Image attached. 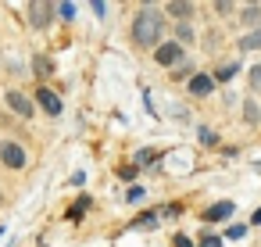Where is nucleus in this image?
Segmentation results:
<instances>
[{
    "instance_id": "obj_1",
    "label": "nucleus",
    "mask_w": 261,
    "mask_h": 247,
    "mask_svg": "<svg viewBox=\"0 0 261 247\" xmlns=\"http://www.w3.org/2000/svg\"><path fill=\"white\" fill-rule=\"evenodd\" d=\"M165 33H168V18L161 11V4L143 0V4L136 8V15H133V22H129V43L140 54H154L165 43Z\"/></svg>"
},
{
    "instance_id": "obj_2",
    "label": "nucleus",
    "mask_w": 261,
    "mask_h": 247,
    "mask_svg": "<svg viewBox=\"0 0 261 247\" xmlns=\"http://www.w3.org/2000/svg\"><path fill=\"white\" fill-rule=\"evenodd\" d=\"M0 165L11 172H22V168H29V151L18 140H0Z\"/></svg>"
},
{
    "instance_id": "obj_3",
    "label": "nucleus",
    "mask_w": 261,
    "mask_h": 247,
    "mask_svg": "<svg viewBox=\"0 0 261 247\" xmlns=\"http://www.w3.org/2000/svg\"><path fill=\"white\" fill-rule=\"evenodd\" d=\"M218 93V83L211 79V72L207 68H197V76L186 83V97H193V101H211Z\"/></svg>"
},
{
    "instance_id": "obj_4",
    "label": "nucleus",
    "mask_w": 261,
    "mask_h": 247,
    "mask_svg": "<svg viewBox=\"0 0 261 247\" xmlns=\"http://www.w3.org/2000/svg\"><path fill=\"white\" fill-rule=\"evenodd\" d=\"M25 18L36 33H47L54 26V4H47V0H33V4H25Z\"/></svg>"
},
{
    "instance_id": "obj_5",
    "label": "nucleus",
    "mask_w": 261,
    "mask_h": 247,
    "mask_svg": "<svg viewBox=\"0 0 261 247\" xmlns=\"http://www.w3.org/2000/svg\"><path fill=\"white\" fill-rule=\"evenodd\" d=\"M4 104H8L11 115H18V118H25V122L36 115V101H33L29 93H22V90H8V93H4Z\"/></svg>"
},
{
    "instance_id": "obj_6",
    "label": "nucleus",
    "mask_w": 261,
    "mask_h": 247,
    "mask_svg": "<svg viewBox=\"0 0 261 247\" xmlns=\"http://www.w3.org/2000/svg\"><path fill=\"white\" fill-rule=\"evenodd\" d=\"M179 61H186V51H182L175 40H165V43L154 51V65H161V68H168V72H172Z\"/></svg>"
},
{
    "instance_id": "obj_7",
    "label": "nucleus",
    "mask_w": 261,
    "mask_h": 247,
    "mask_svg": "<svg viewBox=\"0 0 261 247\" xmlns=\"http://www.w3.org/2000/svg\"><path fill=\"white\" fill-rule=\"evenodd\" d=\"M161 11L172 18V22H193L200 4H193V0H168V4H161Z\"/></svg>"
},
{
    "instance_id": "obj_8",
    "label": "nucleus",
    "mask_w": 261,
    "mask_h": 247,
    "mask_svg": "<svg viewBox=\"0 0 261 247\" xmlns=\"http://www.w3.org/2000/svg\"><path fill=\"white\" fill-rule=\"evenodd\" d=\"M33 101H36V108H40L43 115H50V118H58V115L65 111V101H61V93H54L50 86H40Z\"/></svg>"
},
{
    "instance_id": "obj_9",
    "label": "nucleus",
    "mask_w": 261,
    "mask_h": 247,
    "mask_svg": "<svg viewBox=\"0 0 261 247\" xmlns=\"http://www.w3.org/2000/svg\"><path fill=\"white\" fill-rule=\"evenodd\" d=\"M172 40L182 47V51H190V47H197L200 43V33H197V22H172Z\"/></svg>"
},
{
    "instance_id": "obj_10",
    "label": "nucleus",
    "mask_w": 261,
    "mask_h": 247,
    "mask_svg": "<svg viewBox=\"0 0 261 247\" xmlns=\"http://www.w3.org/2000/svg\"><path fill=\"white\" fill-rule=\"evenodd\" d=\"M243 72V65H240V58H229V61H218L215 68H211V79L218 83V86H229L236 76Z\"/></svg>"
},
{
    "instance_id": "obj_11",
    "label": "nucleus",
    "mask_w": 261,
    "mask_h": 247,
    "mask_svg": "<svg viewBox=\"0 0 261 247\" xmlns=\"http://www.w3.org/2000/svg\"><path fill=\"white\" fill-rule=\"evenodd\" d=\"M232 211H236L232 201H215V204H207V208L200 211V218H204V222H225V218H232Z\"/></svg>"
},
{
    "instance_id": "obj_12",
    "label": "nucleus",
    "mask_w": 261,
    "mask_h": 247,
    "mask_svg": "<svg viewBox=\"0 0 261 247\" xmlns=\"http://www.w3.org/2000/svg\"><path fill=\"white\" fill-rule=\"evenodd\" d=\"M236 22L247 26V33H250V29H261V4H257V0H254V4H240Z\"/></svg>"
},
{
    "instance_id": "obj_13",
    "label": "nucleus",
    "mask_w": 261,
    "mask_h": 247,
    "mask_svg": "<svg viewBox=\"0 0 261 247\" xmlns=\"http://www.w3.org/2000/svg\"><path fill=\"white\" fill-rule=\"evenodd\" d=\"M240 118H243L250 129H257V126H261V101H257V97L240 101Z\"/></svg>"
},
{
    "instance_id": "obj_14",
    "label": "nucleus",
    "mask_w": 261,
    "mask_h": 247,
    "mask_svg": "<svg viewBox=\"0 0 261 247\" xmlns=\"http://www.w3.org/2000/svg\"><path fill=\"white\" fill-rule=\"evenodd\" d=\"M90 208H93V197H90V193H79V197L72 201V208L65 211V218H68V222H83V215H86Z\"/></svg>"
},
{
    "instance_id": "obj_15",
    "label": "nucleus",
    "mask_w": 261,
    "mask_h": 247,
    "mask_svg": "<svg viewBox=\"0 0 261 247\" xmlns=\"http://www.w3.org/2000/svg\"><path fill=\"white\" fill-rule=\"evenodd\" d=\"M29 65H33V76H36L40 83H47V79L54 76V61H50L47 54H33V61H29Z\"/></svg>"
},
{
    "instance_id": "obj_16",
    "label": "nucleus",
    "mask_w": 261,
    "mask_h": 247,
    "mask_svg": "<svg viewBox=\"0 0 261 247\" xmlns=\"http://www.w3.org/2000/svg\"><path fill=\"white\" fill-rule=\"evenodd\" d=\"M158 161H161V151H158V147H140V151L133 154V165H136V168H154Z\"/></svg>"
},
{
    "instance_id": "obj_17",
    "label": "nucleus",
    "mask_w": 261,
    "mask_h": 247,
    "mask_svg": "<svg viewBox=\"0 0 261 247\" xmlns=\"http://www.w3.org/2000/svg\"><path fill=\"white\" fill-rule=\"evenodd\" d=\"M193 76H197V61H190V58H186V61H179V65L168 72V79H172V83H190Z\"/></svg>"
},
{
    "instance_id": "obj_18",
    "label": "nucleus",
    "mask_w": 261,
    "mask_h": 247,
    "mask_svg": "<svg viewBox=\"0 0 261 247\" xmlns=\"http://www.w3.org/2000/svg\"><path fill=\"white\" fill-rule=\"evenodd\" d=\"M158 226H161L158 208H154V211H143L140 218H133V222H129V229H158Z\"/></svg>"
},
{
    "instance_id": "obj_19",
    "label": "nucleus",
    "mask_w": 261,
    "mask_h": 247,
    "mask_svg": "<svg viewBox=\"0 0 261 247\" xmlns=\"http://www.w3.org/2000/svg\"><path fill=\"white\" fill-rule=\"evenodd\" d=\"M232 47H236L240 54H243V51H261V33H257V29H250V33H243Z\"/></svg>"
},
{
    "instance_id": "obj_20",
    "label": "nucleus",
    "mask_w": 261,
    "mask_h": 247,
    "mask_svg": "<svg viewBox=\"0 0 261 247\" xmlns=\"http://www.w3.org/2000/svg\"><path fill=\"white\" fill-rule=\"evenodd\" d=\"M197 140H200V147H222V136L211 126H197Z\"/></svg>"
},
{
    "instance_id": "obj_21",
    "label": "nucleus",
    "mask_w": 261,
    "mask_h": 247,
    "mask_svg": "<svg viewBox=\"0 0 261 247\" xmlns=\"http://www.w3.org/2000/svg\"><path fill=\"white\" fill-rule=\"evenodd\" d=\"M247 90H250V97H257V101H261V61L247 68Z\"/></svg>"
},
{
    "instance_id": "obj_22",
    "label": "nucleus",
    "mask_w": 261,
    "mask_h": 247,
    "mask_svg": "<svg viewBox=\"0 0 261 247\" xmlns=\"http://www.w3.org/2000/svg\"><path fill=\"white\" fill-rule=\"evenodd\" d=\"M75 15H79V4H54V18H58V22L72 26V22H75Z\"/></svg>"
},
{
    "instance_id": "obj_23",
    "label": "nucleus",
    "mask_w": 261,
    "mask_h": 247,
    "mask_svg": "<svg viewBox=\"0 0 261 247\" xmlns=\"http://www.w3.org/2000/svg\"><path fill=\"white\" fill-rule=\"evenodd\" d=\"M236 11H240V4H229V0H215V4H211V15H218L222 22L236 18Z\"/></svg>"
},
{
    "instance_id": "obj_24",
    "label": "nucleus",
    "mask_w": 261,
    "mask_h": 247,
    "mask_svg": "<svg viewBox=\"0 0 261 247\" xmlns=\"http://www.w3.org/2000/svg\"><path fill=\"white\" fill-rule=\"evenodd\" d=\"M222 40H225V36H222V29H207V33L200 36V43H204V51H207V54H215V51L222 47Z\"/></svg>"
},
{
    "instance_id": "obj_25",
    "label": "nucleus",
    "mask_w": 261,
    "mask_h": 247,
    "mask_svg": "<svg viewBox=\"0 0 261 247\" xmlns=\"http://www.w3.org/2000/svg\"><path fill=\"white\" fill-rule=\"evenodd\" d=\"M143 201H147V186L133 183V186L125 190V204H143Z\"/></svg>"
},
{
    "instance_id": "obj_26",
    "label": "nucleus",
    "mask_w": 261,
    "mask_h": 247,
    "mask_svg": "<svg viewBox=\"0 0 261 247\" xmlns=\"http://www.w3.org/2000/svg\"><path fill=\"white\" fill-rule=\"evenodd\" d=\"M247 229H250V226L236 222V226H229V229H225V236H222V240H243V236H247Z\"/></svg>"
},
{
    "instance_id": "obj_27",
    "label": "nucleus",
    "mask_w": 261,
    "mask_h": 247,
    "mask_svg": "<svg viewBox=\"0 0 261 247\" xmlns=\"http://www.w3.org/2000/svg\"><path fill=\"white\" fill-rule=\"evenodd\" d=\"M136 176H140V168H136L133 161H129V165H118V179H125V183H133Z\"/></svg>"
},
{
    "instance_id": "obj_28",
    "label": "nucleus",
    "mask_w": 261,
    "mask_h": 247,
    "mask_svg": "<svg viewBox=\"0 0 261 247\" xmlns=\"http://www.w3.org/2000/svg\"><path fill=\"white\" fill-rule=\"evenodd\" d=\"M197 247H222V236H218V233H200Z\"/></svg>"
},
{
    "instance_id": "obj_29",
    "label": "nucleus",
    "mask_w": 261,
    "mask_h": 247,
    "mask_svg": "<svg viewBox=\"0 0 261 247\" xmlns=\"http://www.w3.org/2000/svg\"><path fill=\"white\" fill-rule=\"evenodd\" d=\"M172 247H197V243H193L186 233H175V236H172Z\"/></svg>"
},
{
    "instance_id": "obj_30",
    "label": "nucleus",
    "mask_w": 261,
    "mask_h": 247,
    "mask_svg": "<svg viewBox=\"0 0 261 247\" xmlns=\"http://www.w3.org/2000/svg\"><path fill=\"white\" fill-rule=\"evenodd\" d=\"M90 11H93L97 18H104V15H108V4H104V0H93V4H90Z\"/></svg>"
},
{
    "instance_id": "obj_31",
    "label": "nucleus",
    "mask_w": 261,
    "mask_h": 247,
    "mask_svg": "<svg viewBox=\"0 0 261 247\" xmlns=\"http://www.w3.org/2000/svg\"><path fill=\"white\" fill-rule=\"evenodd\" d=\"M172 118H179V122H190V108H172Z\"/></svg>"
},
{
    "instance_id": "obj_32",
    "label": "nucleus",
    "mask_w": 261,
    "mask_h": 247,
    "mask_svg": "<svg viewBox=\"0 0 261 247\" xmlns=\"http://www.w3.org/2000/svg\"><path fill=\"white\" fill-rule=\"evenodd\" d=\"M250 226H261V208L254 211V218H250Z\"/></svg>"
},
{
    "instance_id": "obj_33",
    "label": "nucleus",
    "mask_w": 261,
    "mask_h": 247,
    "mask_svg": "<svg viewBox=\"0 0 261 247\" xmlns=\"http://www.w3.org/2000/svg\"><path fill=\"white\" fill-rule=\"evenodd\" d=\"M0 204H4V193H0Z\"/></svg>"
},
{
    "instance_id": "obj_34",
    "label": "nucleus",
    "mask_w": 261,
    "mask_h": 247,
    "mask_svg": "<svg viewBox=\"0 0 261 247\" xmlns=\"http://www.w3.org/2000/svg\"><path fill=\"white\" fill-rule=\"evenodd\" d=\"M40 247H47V243H40Z\"/></svg>"
},
{
    "instance_id": "obj_35",
    "label": "nucleus",
    "mask_w": 261,
    "mask_h": 247,
    "mask_svg": "<svg viewBox=\"0 0 261 247\" xmlns=\"http://www.w3.org/2000/svg\"><path fill=\"white\" fill-rule=\"evenodd\" d=\"M257 33H261V29H257Z\"/></svg>"
}]
</instances>
